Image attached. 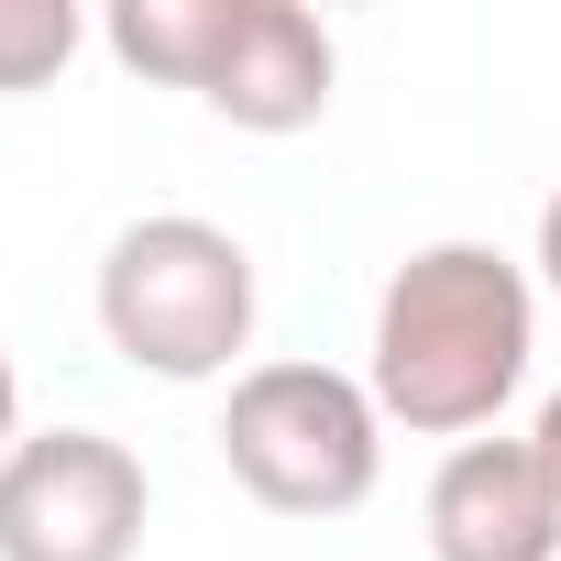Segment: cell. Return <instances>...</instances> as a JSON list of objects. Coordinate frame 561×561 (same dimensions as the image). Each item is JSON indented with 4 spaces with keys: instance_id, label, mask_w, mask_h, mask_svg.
<instances>
[{
    "instance_id": "1",
    "label": "cell",
    "mask_w": 561,
    "mask_h": 561,
    "mask_svg": "<svg viewBox=\"0 0 561 561\" xmlns=\"http://www.w3.org/2000/svg\"><path fill=\"white\" fill-rule=\"evenodd\" d=\"M539 287L495 242H419L375 298V408L419 440H473L528 386Z\"/></svg>"
},
{
    "instance_id": "2",
    "label": "cell",
    "mask_w": 561,
    "mask_h": 561,
    "mask_svg": "<svg viewBox=\"0 0 561 561\" xmlns=\"http://www.w3.org/2000/svg\"><path fill=\"white\" fill-rule=\"evenodd\" d=\"M111 56L154 89H187L231 133H309L331 111V23L298 0H111Z\"/></svg>"
},
{
    "instance_id": "3",
    "label": "cell",
    "mask_w": 561,
    "mask_h": 561,
    "mask_svg": "<svg viewBox=\"0 0 561 561\" xmlns=\"http://www.w3.org/2000/svg\"><path fill=\"white\" fill-rule=\"evenodd\" d=\"M253 309H264V287H253L242 231H220L198 209L122 220L100 253V342L154 386L231 375V353L253 342Z\"/></svg>"
},
{
    "instance_id": "4",
    "label": "cell",
    "mask_w": 561,
    "mask_h": 561,
    "mask_svg": "<svg viewBox=\"0 0 561 561\" xmlns=\"http://www.w3.org/2000/svg\"><path fill=\"white\" fill-rule=\"evenodd\" d=\"M220 462L275 517H353L386 473V408H375V386H353L331 364H253V375H231Z\"/></svg>"
},
{
    "instance_id": "5",
    "label": "cell",
    "mask_w": 561,
    "mask_h": 561,
    "mask_svg": "<svg viewBox=\"0 0 561 561\" xmlns=\"http://www.w3.org/2000/svg\"><path fill=\"white\" fill-rule=\"evenodd\" d=\"M144 517L154 484L111 430H23L0 462V561H133Z\"/></svg>"
},
{
    "instance_id": "6",
    "label": "cell",
    "mask_w": 561,
    "mask_h": 561,
    "mask_svg": "<svg viewBox=\"0 0 561 561\" xmlns=\"http://www.w3.org/2000/svg\"><path fill=\"white\" fill-rule=\"evenodd\" d=\"M430 561H561V484L539 440H451L430 473Z\"/></svg>"
},
{
    "instance_id": "7",
    "label": "cell",
    "mask_w": 561,
    "mask_h": 561,
    "mask_svg": "<svg viewBox=\"0 0 561 561\" xmlns=\"http://www.w3.org/2000/svg\"><path fill=\"white\" fill-rule=\"evenodd\" d=\"M78 45H89L78 0H0V100H34V89H56Z\"/></svg>"
},
{
    "instance_id": "8",
    "label": "cell",
    "mask_w": 561,
    "mask_h": 561,
    "mask_svg": "<svg viewBox=\"0 0 561 561\" xmlns=\"http://www.w3.org/2000/svg\"><path fill=\"white\" fill-rule=\"evenodd\" d=\"M539 287L561 298V187H550V209H539Z\"/></svg>"
},
{
    "instance_id": "9",
    "label": "cell",
    "mask_w": 561,
    "mask_h": 561,
    "mask_svg": "<svg viewBox=\"0 0 561 561\" xmlns=\"http://www.w3.org/2000/svg\"><path fill=\"white\" fill-rule=\"evenodd\" d=\"M12 440H23V375H12V353H0V462H12Z\"/></svg>"
},
{
    "instance_id": "10",
    "label": "cell",
    "mask_w": 561,
    "mask_h": 561,
    "mask_svg": "<svg viewBox=\"0 0 561 561\" xmlns=\"http://www.w3.org/2000/svg\"><path fill=\"white\" fill-rule=\"evenodd\" d=\"M528 440H539V462H550V484H561V397L539 408V430H528Z\"/></svg>"
}]
</instances>
